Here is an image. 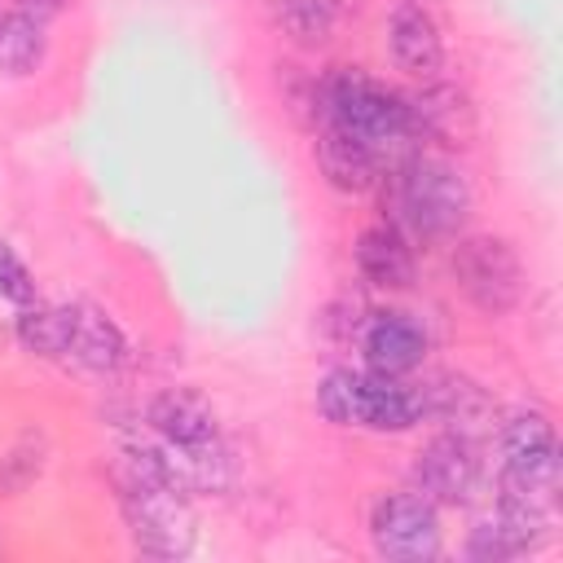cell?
I'll use <instances>...</instances> for the list:
<instances>
[{
	"instance_id": "277c9868",
	"label": "cell",
	"mask_w": 563,
	"mask_h": 563,
	"mask_svg": "<svg viewBox=\"0 0 563 563\" xmlns=\"http://www.w3.org/2000/svg\"><path fill=\"white\" fill-rule=\"evenodd\" d=\"M114 479H119V506H123V519H128L136 550L154 554V559H185L194 550L189 497L158 484V479H145L128 466H119Z\"/></svg>"
},
{
	"instance_id": "8fae6325",
	"label": "cell",
	"mask_w": 563,
	"mask_h": 563,
	"mask_svg": "<svg viewBox=\"0 0 563 563\" xmlns=\"http://www.w3.org/2000/svg\"><path fill=\"white\" fill-rule=\"evenodd\" d=\"M405 106H409V123H413L418 141L427 136V141H435L444 150L475 145L479 119H475V106H471L466 88H457V84H427Z\"/></svg>"
},
{
	"instance_id": "5bb4252c",
	"label": "cell",
	"mask_w": 563,
	"mask_h": 563,
	"mask_svg": "<svg viewBox=\"0 0 563 563\" xmlns=\"http://www.w3.org/2000/svg\"><path fill=\"white\" fill-rule=\"evenodd\" d=\"M145 427H150L158 440H172V444H211V440H220L216 409L207 405V396H198V391H189V387H167V391H158V396L145 405Z\"/></svg>"
},
{
	"instance_id": "7c38bea8",
	"label": "cell",
	"mask_w": 563,
	"mask_h": 563,
	"mask_svg": "<svg viewBox=\"0 0 563 563\" xmlns=\"http://www.w3.org/2000/svg\"><path fill=\"white\" fill-rule=\"evenodd\" d=\"M418 400H422V422H440L444 431H457L466 440H475L479 431H488L493 418H497L493 396L479 383L462 378V374H440V378L422 383L418 387Z\"/></svg>"
},
{
	"instance_id": "9c48e42d",
	"label": "cell",
	"mask_w": 563,
	"mask_h": 563,
	"mask_svg": "<svg viewBox=\"0 0 563 563\" xmlns=\"http://www.w3.org/2000/svg\"><path fill=\"white\" fill-rule=\"evenodd\" d=\"M545 532H550L545 506H532L523 497H501L497 510H488L475 523L466 554L471 559H484V563H501V559H515V554L537 550L545 541Z\"/></svg>"
},
{
	"instance_id": "52a82bcc",
	"label": "cell",
	"mask_w": 563,
	"mask_h": 563,
	"mask_svg": "<svg viewBox=\"0 0 563 563\" xmlns=\"http://www.w3.org/2000/svg\"><path fill=\"white\" fill-rule=\"evenodd\" d=\"M374 550L391 563H427L440 554V515L435 501L413 493H387L369 510Z\"/></svg>"
},
{
	"instance_id": "9a60e30c",
	"label": "cell",
	"mask_w": 563,
	"mask_h": 563,
	"mask_svg": "<svg viewBox=\"0 0 563 563\" xmlns=\"http://www.w3.org/2000/svg\"><path fill=\"white\" fill-rule=\"evenodd\" d=\"M317 167H321V176H325L334 189H343V194H365V189L378 180L383 158H378L365 141H356L352 132H343V128H334V123H321V128H317Z\"/></svg>"
},
{
	"instance_id": "d6986e66",
	"label": "cell",
	"mask_w": 563,
	"mask_h": 563,
	"mask_svg": "<svg viewBox=\"0 0 563 563\" xmlns=\"http://www.w3.org/2000/svg\"><path fill=\"white\" fill-rule=\"evenodd\" d=\"M44 48H48V35L35 18L18 9L0 13V70L4 75H31L44 62Z\"/></svg>"
},
{
	"instance_id": "30bf717a",
	"label": "cell",
	"mask_w": 563,
	"mask_h": 563,
	"mask_svg": "<svg viewBox=\"0 0 563 563\" xmlns=\"http://www.w3.org/2000/svg\"><path fill=\"white\" fill-rule=\"evenodd\" d=\"M66 312V361L88 374H119L128 365V339L123 330L88 299L62 303Z\"/></svg>"
},
{
	"instance_id": "603a6c76",
	"label": "cell",
	"mask_w": 563,
	"mask_h": 563,
	"mask_svg": "<svg viewBox=\"0 0 563 563\" xmlns=\"http://www.w3.org/2000/svg\"><path fill=\"white\" fill-rule=\"evenodd\" d=\"M13 9H18V13H26V18H35L40 26H48V22L66 9V0H18Z\"/></svg>"
},
{
	"instance_id": "ffe728a7",
	"label": "cell",
	"mask_w": 563,
	"mask_h": 563,
	"mask_svg": "<svg viewBox=\"0 0 563 563\" xmlns=\"http://www.w3.org/2000/svg\"><path fill=\"white\" fill-rule=\"evenodd\" d=\"M273 18H277L282 35L295 40L299 48H321L334 35V4L330 0H277Z\"/></svg>"
},
{
	"instance_id": "7402d4cb",
	"label": "cell",
	"mask_w": 563,
	"mask_h": 563,
	"mask_svg": "<svg viewBox=\"0 0 563 563\" xmlns=\"http://www.w3.org/2000/svg\"><path fill=\"white\" fill-rule=\"evenodd\" d=\"M0 303H9V308L35 303V277H31V268L13 255L9 242H0Z\"/></svg>"
},
{
	"instance_id": "2e32d148",
	"label": "cell",
	"mask_w": 563,
	"mask_h": 563,
	"mask_svg": "<svg viewBox=\"0 0 563 563\" xmlns=\"http://www.w3.org/2000/svg\"><path fill=\"white\" fill-rule=\"evenodd\" d=\"M391 57L400 62V70L418 75V79H431L440 66H444V40H440V26L435 18L422 9V4H400L391 13Z\"/></svg>"
},
{
	"instance_id": "ac0fdd59",
	"label": "cell",
	"mask_w": 563,
	"mask_h": 563,
	"mask_svg": "<svg viewBox=\"0 0 563 563\" xmlns=\"http://www.w3.org/2000/svg\"><path fill=\"white\" fill-rule=\"evenodd\" d=\"M13 334L26 352L44 356V361H66V312L62 303H26L18 308V321H13Z\"/></svg>"
},
{
	"instance_id": "6da1fadb",
	"label": "cell",
	"mask_w": 563,
	"mask_h": 563,
	"mask_svg": "<svg viewBox=\"0 0 563 563\" xmlns=\"http://www.w3.org/2000/svg\"><path fill=\"white\" fill-rule=\"evenodd\" d=\"M317 128L321 123H334L343 132H352L356 141H365L378 158L396 154V150H409L418 141L413 123H409V106L405 97H396L391 88L374 84L369 75L361 70H339L330 79L317 84Z\"/></svg>"
},
{
	"instance_id": "4fadbf2b",
	"label": "cell",
	"mask_w": 563,
	"mask_h": 563,
	"mask_svg": "<svg viewBox=\"0 0 563 563\" xmlns=\"http://www.w3.org/2000/svg\"><path fill=\"white\" fill-rule=\"evenodd\" d=\"M356 339H361V352H365L369 369L391 374V378L409 374L427 352L422 325L413 317H405V312H369Z\"/></svg>"
},
{
	"instance_id": "7a4b0ae2",
	"label": "cell",
	"mask_w": 563,
	"mask_h": 563,
	"mask_svg": "<svg viewBox=\"0 0 563 563\" xmlns=\"http://www.w3.org/2000/svg\"><path fill=\"white\" fill-rule=\"evenodd\" d=\"M317 405L339 427H365V431H405L422 422L418 387H405L391 374H361V369H330L317 387Z\"/></svg>"
},
{
	"instance_id": "3957f363",
	"label": "cell",
	"mask_w": 563,
	"mask_h": 563,
	"mask_svg": "<svg viewBox=\"0 0 563 563\" xmlns=\"http://www.w3.org/2000/svg\"><path fill=\"white\" fill-rule=\"evenodd\" d=\"M466 176L435 154H409L396 167V211L422 238H453L471 216Z\"/></svg>"
},
{
	"instance_id": "5b68a950",
	"label": "cell",
	"mask_w": 563,
	"mask_h": 563,
	"mask_svg": "<svg viewBox=\"0 0 563 563\" xmlns=\"http://www.w3.org/2000/svg\"><path fill=\"white\" fill-rule=\"evenodd\" d=\"M501 488L532 506H550L559 488V444L541 409H519L501 422Z\"/></svg>"
},
{
	"instance_id": "44dd1931",
	"label": "cell",
	"mask_w": 563,
	"mask_h": 563,
	"mask_svg": "<svg viewBox=\"0 0 563 563\" xmlns=\"http://www.w3.org/2000/svg\"><path fill=\"white\" fill-rule=\"evenodd\" d=\"M44 457H48V440L40 431L18 435L0 453V493H22L26 484H35L40 471H44Z\"/></svg>"
},
{
	"instance_id": "8992f818",
	"label": "cell",
	"mask_w": 563,
	"mask_h": 563,
	"mask_svg": "<svg viewBox=\"0 0 563 563\" xmlns=\"http://www.w3.org/2000/svg\"><path fill=\"white\" fill-rule=\"evenodd\" d=\"M453 277L462 295L488 317H506L523 295V268L506 238H462L453 251Z\"/></svg>"
},
{
	"instance_id": "ba28073f",
	"label": "cell",
	"mask_w": 563,
	"mask_h": 563,
	"mask_svg": "<svg viewBox=\"0 0 563 563\" xmlns=\"http://www.w3.org/2000/svg\"><path fill=\"white\" fill-rule=\"evenodd\" d=\"M479 479H484V466H479L475 440L457 431L435 435L413 462V488L435 506H466L479 493Z\"/></svg>"
},
{
	"instance_id": "e0dca14e",
	"label": "cell",
	"mask_w": 563,
	"mask_h": 563,
	"mask_svg": "<svg viewBox=\"0 0 563 563\" xmlns=\"http://www.w3.org/2000/svg\"><path fill=\"white\" fill-rule=\"evenodd\" d=\"M356 268L383 290H405L413 282V251L396 224H374L356 238Z\"/></svg>"
}]
</instances>
